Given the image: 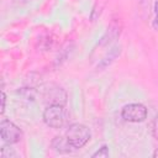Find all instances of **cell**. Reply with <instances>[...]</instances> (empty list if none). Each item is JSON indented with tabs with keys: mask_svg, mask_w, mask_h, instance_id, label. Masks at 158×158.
Returning <instances> with one entry per match:
<instances>
[{
	"mask_svg": "<svg viewBox=\"0 0 158 158\" xmlns=\"http://www.w3.org/2000/svg\"><path fill=\"white\" fill-rule=\"evenodd\" d=\"M64 136L68 139V142L70 143V146L74 149H78V148L84 147L88 143V141L91 137V133H90V130L85 125L73 123L68 127Z\"/></svg>",
	"mask_w": 158,
	"mask_h": 158,
	"instance_id": "1",
	"label": "cell"
},
{
	"mask_svg": "<svg viewBox=\"0 0 158 158\" xmlns=\"http://www.w3.org/2000/svg\"><path fill=\"white\" fill-rule=\"evenodd\" d=\"M67 120V111L64 105H48L43 112V121L52 128H60Z\"/></svg>",
	"mask_w": 158,
	"mask_h": 158,
	"instance_id": "2",
	"label": "cell"
},
{
	"mask_svg": "<svg viewBox=\"0 0 158 158\" xmlns=\"http://www.w3.org/2000/svg\"><path fill=\"white\" fill-rule=\"evenodd\" d=\"M121 116L123 120L128 122H142L147 117V107L142 104H128L123 106L121 111Z\"/></svg>",
	"mask_w": 158,
	"mask_h": 158,
	"instance_id": "3",
	"label": "cell"
},
{
	"mask_svg": "<svg viewBox=\"0 0 158 158\" xmlns=\"http://www.w3.org/2000/svg\"><path fill=\"white\" fill-rule=\"evenodd\" d=\"M0 133H1V138L9 144L17 143L22 138L21 130L9 120H2L1 121V123H0Z\"/></svg>",
	"mask_w": 158,
	"mask_h": 158,
	"instance_id": "4",
	"label": "cell"
},
{
	"mask_svg": "<svg viewBox=\"0 0 158 158\" xmlns=\"http://www.w3.org/2000/svg\"><path fill=\"white\" fill-rule=\"evenodd\" d=\"M43 98L48 105H64L67 102V93L62 88L56 85L48 88Z\"/></svg>",
	"mask_w": 158,
	"mask_h": 158,
	"instance_id": "5",
	"label": "cell"
},
{
	"mask_svg": "<svg viewBox=\"0 0 158 158\" xmlns=\"http://www.w3.org/2000/svg\"><path fill=\"white\" fill-rule=\"evenodd\" d=\"M52 148L59 153H69L74 149L65 138V136H56L52 141Z\"/></svg>",
	"mask_w": 158,
	"mask_h": 158,
	"instance_id": "6",
	"label": "cell"
},
{
	"mask_svg": "<svg viewBox=\"0 0 158 158\" xmlns=\"http://www.w3.org/2000/svg\"><path fill=\"white\" fill-rule=\"evenodd\" d=\"M120 54V47H115V48H112L111 51H110V54L109 56H106L102 60H101V63H100V65H98V68L100 67V68H105V67H107L117 56Z\"/></svg>",
	"mask_w": 158,
	"mask_h": 158,
	"instance_id": "7",
	"label": "cell"
},
{
	"mask_svg": "<svg viewBox=\"0 0 158 158\" xmlns=\"http://www.w3.org/2000/svg\"><path fill=\"white\" fill-rule=\"evenodd\" d=\"M1 157L2 158H12V157H16V152L14 151V148L4 146L1 148Z\"/></svg>",
	"mask_w": 158,
	"mask_h": 158,
	"instance_id": "8",
	"label": "cell"
},
{
	"mask_svg": "<svg viewBox=\"0 0 158 158\" xmlns=\"http://www.w3.org/2000/svg\"><path fill=\"white\" fill-rule=\"evenodd\" d=\"M107 156H109V149L106 146H102L98 152L93 154V157H107Z\"/></svg>",
	"mask_w": 158,
	"mask_h": 158,
	"instance_id": "9",
	"label": "cell"
},
{
	"mask_svg": "<svg viewBox=\"0 0 158 158\" xmlns=\"http://www.w3.org/2000/svg\"><path fill=\"white\" fill-rule=\"evenodd\" d=\"M153 135H154V137L158 139V117H156L154 123H153Z\"/></svg>",
	"mask_w": 158,
	"mask_h": 158,
	"instance_id": "10",
	"label": "cell"
},
{
	"mask_svg": "<svg viewBox=\"0 0 158 158\" xmlns=\"http://www.w3.org/2000/svg\"><path fill=\"white\" fill-rule=\"evenodd\" d=\"M154 27H158V2H156V19H154Z\"/></svg>",
	"mask_w": 158,
	"mask_h": 158,
	"instance_id": "11",
	"label": "cell"
},
{
	"mask_svg": "<svg viewBox=\"0 0 158 158\" xmlns=\"http://www.w3.org/2000/svg\"><path fill=\"white\" fill-rule=\"evenodd\" d=\"M5 99H6L5 93H2V106H1V114H2V112H4V110H5Z\"/></svg>",
	"mask_w": 158,
	"mask_h": 158,
	"instance_id": "12",
	"label": "cell"
},
{
	"mask_svg": "<svg viewBox=\"0 0 158 158\" xmlns=\"http://www.w3.org/2000/svg\"><path fill=\"white\" fill-rule=\"evenodd\" d=\"M153 157H156V158H157V157H158V149H157V151H156V152H154V153H153Z\"/></svg>",
	"mask_w": 158,
	"mask_h": 158,
	"instance_id": "13",
	"label": "cell"
},
{
	"mask_svg": "<svg viewBox=\"0 0 158 158\" xmlns=\"http://www.w3.org/2000/svg\"><path fill=\"white\" fill-rule=\"evenodd\" d=\"M17 1H27V0H17Z\"/></svg>",
	"mask_w": 158,
	"mask_h": 158,
	"instance_id": "14",
	"label": "cell"
}]
</instances>
